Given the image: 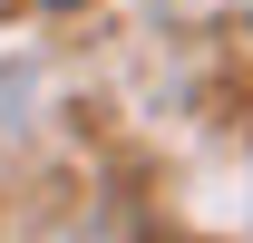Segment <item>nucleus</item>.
<instances>
[{"instance_id":"1","label":"nucleus","mask_w":253,"mask_h":243,"mask_svg":"<svg viewBox=\"0 0 253 243\" xmlns=\"http://www.w3.org/2000/svg\"><path fill=\"white\" fill-rule=\"evenodd\" d=\"M59 10H68V0H59Z\"/></svg>"}]
</instances>
